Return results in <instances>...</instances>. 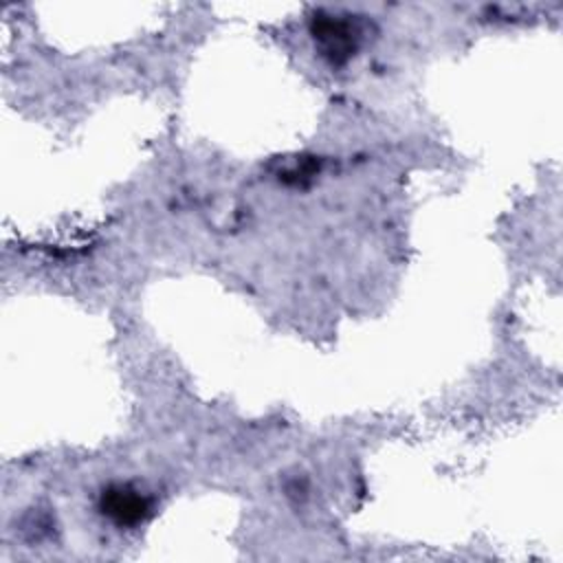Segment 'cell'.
<instances>
[{
    "mask_svg": "<svg viewBox=\"0 0 563 563\" xmlns=\"http://www.w3.org/2000/svg\"><path fill=\"white\" fill-rule=\"evenodd\" d=\"M312 35L321 55L328 57L332 64L347 62L358 44V29L354 22L341 15L317 13L312 20Z\"/></svg>",
    "mask_w": 563,
    "mask_h": 563,
    "instance_id": "cell-1",
    "label": "cell"
},
{
    "mask_svg": "<svg viewBox=\"0 0 563 563\" xmlns=\"http://www.w3.org/2000/svg\"><path fill=\"white\" fill-rule=\"evenodd\" d=\"M101 512L117 526H139L152 515V501L130 484H112L99 497Z\"/></svg>",
    "mask_w": 563,
    "mask_h": 563,
    "instance_id": "cell-2",
    "label": "cell"
}]
</instances>
